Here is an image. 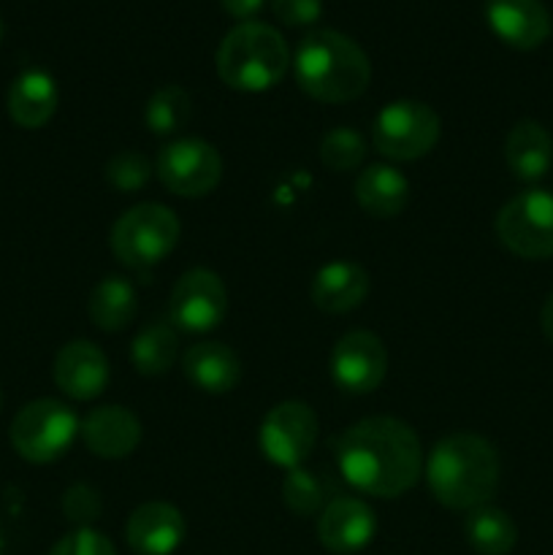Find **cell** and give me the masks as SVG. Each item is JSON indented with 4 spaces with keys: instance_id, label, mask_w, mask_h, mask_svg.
<instances>
[{
    "instance_id": "6da1fadb",
    "label": "cell",
    "mask_w": 553,
    "mask_h": 555,
    "mask_svg": "<svg viewBox=\"0 0 553 555\" xmlns=\"http://www.w3.org/2000/svg\"><path fill=\"white\" fill-rule=\"evenodd\" d=\"M336 464L356 491L396 499L423 477V448L412 426L399 417L372 415L352 423L336 442Z\"/></svg>"
},
{
    "instance_id": "7a4b0ae2",
    "label": "cell",
    "mask_w": 553,
    "mask_h": 555,
    "mask_svg": "<svg viewBox=\"0 0 553 555\" xmlns=\"http://www.w3.org/2000/svg\"><path fill=\"white\" fill-rule=\"evenodd\" d=\"M428 491L442 507L472 513L486 507L499 486V455L488 439L472 431H455L439 439L428 453Z\"/></svg>"
},
{
    "instance_id": "3957f363",
    "label": "cell",
    "mask_w": 553,
    "mask_h": 555,
    "mask_svg": "<svg viewBox=\"0 0 553 555\" xmlns=\"http://www.w3.org/2000/svg\"><path fill=\"white\" fill-rule=\"evenodd\" d=\"M296 85L312 101L350 103L366 92L372 81L369 54L339 30H312L298 41L291 60Z\"/></svg>"
},
{
    "instance_id": "277c9868",
    "label": "cell",
    "mask_w": 553,
    "mask_h": 555,
    "mask_svg": "<svg viewBox=\"0 0 553 555\" xmlns=\"http://www.w3.org/2000/svg\"><path fill=\"white\" fill-rule=\"evenodd\" d=\"M217 74L231 90L266 92L285 79L291 49L266 22H239L217 47Z\"/></svg>"
},
{
    "instance_id": "5b68a950",
    "label": "cell",
    "mask_w": 553,
    "mask_h": 555,
    "mask_svg": "<svg viewBox=\"0 0 553 555\" xmlns=\"http://www.w3.org/2000/svg\"><path fill=\"white\" fill-rule=\"evenodd\" d=\"M179 233H182V225H179L173 209L150 201V204L130 206L117 217L108 244L119 263L144 271L163 263L173 253Z\"/></svg>"
},
{
    "instance_id": "8992f818",
    "label": "cell",
    "mask_w": 553,
    "mask_h": 555,
    "mask_svg": "<svg viewBox=\"0 0 553 555\" xmlns=\"http://www.w3.org/2000/svg\"><path fill=\"white\" fill-rule=\"evenodd\" d=\"M79 417L57 399H36L11 421V448L30 464H52L63 459L79 437Z\"/></svg>"
},
{
    "instance_id": "52a82bcc",
    "label": "cell",
    "mask_w": 553,
    "mask_h": 555,
    "mask_svg": "<svg viewBox=\"0 0 553 555\" xmlns=\"http://www.w3.org/2000/svg\"><path fill=\"white\" fill-rule=\"evenodd\" d=\"M439 133H442L439 114L428 103L410 101V98L380 108L372 125L374 150L385 160L394 163H412L426 157L437 146Z\"/></svg>"
},
{
    "instance_id": "ba28073f",
    "label": "cell",
    "mask_w": 553,
    "mask_h": 555,
    "mask_svg": "<svg viewBox=\"0 0 553 555\" xmlns=\"http://www.w3.org/2000/svg\"><path fill=\"white\" fill-rule=\"evenodd\" d=\"M497 236L513 255L545 260L553 255V193L526 190L499 209Z\"/></svg>"
},
{
    "instance_id": "9c48e42d",
    "label": "cell",
    "mask_w": 553,
    "mask_h": 555,
    "mask_svg": "<svg viewBox=\"0 0 553 555\" xmlns=\"http://www.w3.org/2000/svg\"><path fill=\"white\" fill-rule=\"evenodd\" d=\"M318 442V415L307 401H280L271 406L258 431L260 453L282 469L304 466Z\"/></svg>"
},
{
    "instance_id": "30bf717a",
    "label": "cell",
    "mask_w": 553,
    "mask_h": 555,
    "mask_svg": "<svg viewBox=\"0 0 553 555\" xmlns=\"http://www.w3.org/2000/svg\"><path fill=\"white\" fill-rule=\"evenodd\" d=\"M157 177L179 198H204L220 184L222 157L209 141L177 139L157 155Z\"/></svg>"
},
{
    "instance_id": "8fae6325",
    "label": "cell",
    "mask_w": 553,
    "mask_h": 555,
    "mask_svg": "<svg viewBox=\"0 0 553 555\" xmlns=\"http://www.w3.org/2000/svg\"><path fill=\"white\" fill-rule=\"evenodd\" d=\"M228 291L220 274L209 269H190L173 285L168 298L171 325L188 334H209L226 320Z\"/></svg>"
},
{
    "instance_id": "7c38bea8",
    "label": "cell",
    "mask_w": 553,
    "mask_h": 555,
    "mask_svg": "<svg viewBox=\"0 0 553 555\" xmlns=\"http://www.w3.org/2000/svg\"><path fill=\"white\" fill-rule=\"evenodd\" d=\"M388 374V350L372 331H347L331 352V377L347 393H372Z\"/></svg>"
},
{
    "instance_id": "4fadbf2b",
    "label": "cell",
    "mask_w": 553,
    "mask_h": 555,
    "mask_svg": "<svg viewBox=\"0 0 553 555\" xmlns=\"http://www.w3.org/2000/svg\"><path fill=\"white\" fill-rule=\"evenodd\" d=\"M377 534V518L363 499L334 496L318 518V540L325 551L352 555Z\"/></svg>"
},
{
    "instance_id": "5bb4252c",
    "label": "cell",
    "mask_w": 553,
    "mask_h": 555,
    "mask_svg": "<svg viewBox=\"0 0 553 555\" xmlns=\"http://www.w3.org/2000/svg\"><path fill=\"white\" fill-rule=\"evenodd\" d=\"M60 393L74 401H92L108 385V358L95 341L74 339L60 347L52 369Z\"/></svg>"
},
{
    "instance_id": "9a60e30c",
    "label": "cell",
    "mask_w": 553,
    "mask_h": 555,
    "mask_svg": "<svg viewBox=\"0 0 553 555\" xmlns=\"http://www.w3.org/2000/svg\"><path fill=\"white\" fill-rule=\"evenodd\" d=\"M188 537L184 515L168 502H146L130 513L125 542L136 555H171Z\"/></svg>"
},
{
    "instance_id": "2e32d148",
    "label": "cell",
    "mask_w": 553,
    "mask_h": 555,
    "mask_svg": "<svg viewBox=\"0 0 553 555\" xmlns=\"http://www.w3.org/2000/svg\"><path fill=\"white\" fill-rule=\"evenodd\" d=\"M486 22L493 36L520 52L542 47L553 30L542 0H486Z\"/></svg>"
},
{
    "instance_id": "e0dca14e",
    "label": "cell",
    "mask_w": 553,
    "mask_h": 555,
    "mask_svg": "<svg viewBox=\"0 0 553 555\" xmlns=\"http://www.w3.org/2000/svg\"><path fill=\"white\" fill-rule=\"evenodd\" d=\"M81 442L95 459H128L141 442V421L119 404H103L87 412L79 426Z\"/></svg>"
},
{
    "instance_id": "ac0fdd59",
    "label": "cell",
    "mask_w": 553,
    "mask_h": 555,
    "mask_svg": "<svg viewBox=\"0 0 553 555\" xmlns=\"http://www.w3.org/2000/svg\"><path fill=\"white\" fill-rule=\"evenodd\" d=\"M369 296V274L356 260H331L314 274L312 304L325 314H347Z\"/></svg>"
},
{
    "instance_id": "d6986e66",
    "label": "cell",
    "mask_w": 553,
    "mask_h": 555,
    "mask_svg": "<svg viewBox=\"0 0 553 555\" xmlns=\"http://www.w3.org/2000/svg\"><path fill=\"white\" fill-rule=\"evenodd\" d=\"M182 372L198 390L211 396L231 393L242 379V361L222 341H198L182 356Z\"/></svg>"
},
{
    "instance_id": "ffe728a7",
    "label": "cell",
    "mask_w": 553,
    "mask_h": 555,
    "mask_svg": "<svg viewBox=\"0 0 553 555\" xmlns=\"http://www.w3.org/2000/svg\"><path fill=\"white\" fill-rule=\"evenodd\" d=\"M60 103L57 85H54L52 76L41 68L22 70L9 87V95H5V108H9V117L14 119V125L25 130H38L54 117Z\"/></svg>"
},
{
    "instance_id": "44dd1931",
    "label": "cell",
    "mask_w": 553,
    "mask_h": 555,
    "mask_svg": "<svg viewBox=\"0 0 553 555\" xmlns=\"http://www.w3.org/2000/svg\"><path fill=\"white\" fill-rule=\"evenodd\" d=\"M356 201L366 215L388 220L410 204V179L390 163H374L358 173Z\"/></svg>"
},
{
    "instance_id": "7402d4cb",
    "label": "cell",
    "mask_w": 553,
    "mask_h": 555,
    "mask_svg": "<svg viewBox=\"0 0 553 555\" xmlns=\"http://www.w3.org/2000/svg\"><path fill=\"white\" fill-rule=\"evenodd\" d=\"M504 160L520 182H537L553 163V139L535 119H520L504 141Z\"/></svg>"
},
{
    "instance_id": "603a6c76",
    "label": "cell",
    "mask_w": 553,
    "mask_h": 555,
    "mask_svg": "<svg viewBox=\"0 0 553 555\" xmlns=\"http://www.w3.org/2000/svg\"><path fill=\"white\" fill-rule=\"evenodd\" d=\"M136 312H139V296H136V287L125 276H103L92 287L87 314H90L92 325L98 331H106V334L125 331L133 323Z\"/></svg>"
},
{
    "instance_id": "cb8c5ba5",
    "label": "cell",
    "mask_w": 553,
    "mask_h": 555,
    "mask_svg": "<svg viewBox=\"0 0 553 555\" xmlns=\"http://www.w3.org/2000/svg\"><path fill=\"white\" fill-rule=\"evenodd\" d=\"M464 537L470 547L480 555H507L518 542V526L504 509L477 507L464 524Z\"/></svg>"
},
{
    "instance_id": "d4e9b609",
    "label": "cell",
    "mask_w": 553,
    "mask_h": 555,
    "mask_svg": "<svg viewBox=\"0 0 553 555\" xmlns=\"http://www.w3.org/2000/svg\"><path fill=\"white\" fill-rule=\"evenodd\" d=\"M179 356V334L171 323H152L130 345V363L141 377H160Z\"/></svg>"
},
{
    "instance_id": "484cf974",
    "label": "cell",
    "mask_w": 553,
    "mask_h": 555,
    "mask_svg": "<svg viewBox=\"0 0 553 555\" xmlns=\"http://www.w3.org/2000/svg\"><path fill=\"white\" fill-rule=\"evenodd\" d=\"M193 117V98L184 87L163 85L144 106V122L155 135H177Z\"/></svg>"
},
{
    "instance_id": "4316f807",
    "label": "cell",
    "mask_w": 553,
    "mask_h": 555,
    "mask_svg": "<svg viewBox=\"0 0 553 555\" xmlns=\"http://www.w3.org/2000/svg\"><path fill=\"white\" fill-rule=\"evenodd\" d=\"M282 502L287 504V509L301 518H312L325 509L329 499V486H325L323 477L314 475L307 466H296L285 475L282 480Z\"/></svg>"
},
{
    "instance_id": "83f0119b",
    "label": "cell",
    "mask_w": 553,
    "mask_h": 555,
    "mask_svg": "<svg viewBox=\"0 0 553 555\" xmlns=\"http://www.w3.org/2000/svg\"><path fill=\"white\" fill-rule=\"evenodd\" d=\"M318 155L329 171H356L363 163V157H366V139L356 128H331L320 139Z\"/></svg>"
},
{
    "instance_id": "f1b7e54d",
    "label": "cell",
    "mask_w": 553,
    "mask_h": 555,
    "mask_svg": "<svg viewBox=\"0 0 553 555\" xmlns=\"http://www.w3.org/2000/svg\"><path fill=\"white\" fill-rule=\"evenodd\" d=\"M103 173H106V182L114 190H119V193H136V190H141L150 182L152 166L146 160V155H141L139 150H119L117 155L108 157Z\"/></svg>"
},
{
    "instance_id": "f546056e",
    "label": "cell",
    "mask_w": 553,
    "mask_h": 555,
    "mask_svg": "<svg viewBox=\"0 0 553 555\" xmlns=\"http://www.w3.org/2000/svg\"><path fill=\"white\" fill-rule=\"evenodd\" d=\"M101 493L87 482H76L63 496V515L76 526V529H92V524L101 515Z\"/></svg>"
},
{
    "instance_id": "4dcf8cb0",
    "label": "cell",
    "mask_w": 553,
    "mask_h": 555,
    "mask_svg": "<svg viewBox=\"0 0 553 555\" xmlns=\"http://www.w3.org/2000/svg\"><path fill=\"white\" fill-rule=\"evenodd\" d=\"M49 555H117L112 540L95 529H76L65 534Z\"/></svg>"
},
{
    "instance_id": "1f68e13d",
    "label": "cell",
    "mask_w": 553,
    "mask_h": 555,
    "mask_svg": "<svg viewBox=\"0 0 553 555\" xmlns=\"http://www.w3.org/2000/svg\"><path fill=\"white\" fill-rule=\"evenodd\" d=\"M271 11L282 25L307 27L323 14V0H271Z\"/></svg>"
},
{
    "instance_id": "d6a6232c",
    "label": "cell",
    "mask_w": 553,
    "mask_h": 555,
    "mask_svg": "<svg viewBox=\"0 0 553 555\" xmlns=\"http://www.w3.org/2000/svg\"><path fill=\"white\" fill-rule=\"evenodd\" d=\"M228 16L242 22H253V16L263 9L266 0H220Z\"/></svg>"
},
{
    "instance_id": "836d02e7",
    "label": "cell",
    "mask_w": 553,
    "mask_h": 555,
    "mask_svg": "<svg viewBox=\"0 0 553 555\" xmlns=\"http://www.w3.org/2000/svg\"><path fill=\"white\" fill-rule=\"evenodd\" d=\"M540 325H542V334H545V339L553 345V293L545 298V304H542Z\"/></svg>"
},
{
    "instance_id": "e575fe53",
    "label": "cell",
    "mask_w": 553,
    "mask_h": 555,
    "mask_svg": "<svg viewBox=\"0 0 553 555\" xmlns=\"http://www.w3.org/2000/svg\"><path fill=\"white\" fill-rule=\"evenodd\" d=\"M3 36H5V25H3V20H0V41H3Z\"/></svg>"
},
{
    "instance_id": "d590c367",
    "label": "cell",
    "mask_w": 553,
    "mask_h": 555,
    "mask_svg": "<svg viewBox=\"0 0 553 555\" xmlns=\"http://www.w3.org/2000/svg\"><path fill=\"white\" fill-rule=\"evenodd\" d=\"M0 410H3V388H0Z\"/></svg>"
}]
</instances>
